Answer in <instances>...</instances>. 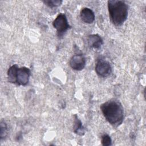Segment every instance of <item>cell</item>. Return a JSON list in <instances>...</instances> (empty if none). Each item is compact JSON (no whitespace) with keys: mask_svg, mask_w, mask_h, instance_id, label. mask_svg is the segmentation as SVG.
I'll return each mask as SVG.
<instances>
[{"mask_svg":"<svg viewBox=\"0 0 146 146\" xmlns=\"http://www.w3.org/2000/svg\"><path fill=\"white\" fill-rule=\"evenodd\" d=\"M100 108L106 120L113 127H117L123 123V107L118 100H108L103 103Z\"/></svg>","mask_w":146,"mask_h":146,"instance_id":"obj_1","label":"cell"},{"mask_svg":"<svg viewBox=\"0 0 146 146\" xmlns=\"http://www.w3.org/2000/svg\"><path fill=\"white\" fill-rule=\"evenodd\" d=\"M109 16L112 23L116 26L122 25L128 15V6L124 1L110 0L107 2Z\"/></svg>","mask_w":146,"mask_h":146,"instance_id":"obj_2","label":"cell"},{"mask_svg":"<svg viewBox=\"0 0 146 146\" xmlns=\"http://www.w3.org/2000/svg\"><path fill=\"white\" fill-rule=\"evenodd\" d=\"M52 26L56 30L59 36L63 35L71 28L64 13H60L57 15L56 18L52 22Z\"/></svg>","mask_w":146,"mask_h":146,"instance_id":"obj_3","label":"cell"},{"mask_svg":"<svg viewBox=\"0 0 146 146\" xmlns=\"http://www.w3.org/2000/svg\"><path fill=\"white\" fill-rule=\"evenodd\" d=\"M95 69L97 75L102 78L108 77L112 72V67L110 62L103 59L97 60Z\"/></svg>","mask_w":146,"mask_h":146,"instance_id":"obj_4","label":"cell"},{"mask_svg":"<svg viewBox=\"0 0 146 146\" xmlns=\"http://www.w3.org/2000/svg\"><path fill=\"white\" fill-rule=\"evenodd\" d=\"M31 75L30 70L26 67H19L16 75L15 84L18 86H26L30 79Z\"/></svg>","mask_w":146,"mask_h":146,"instance_id":"obj_5","label":"cell"},{"mask_svg":"<svg viewBox=\"0 0 146 146\" xmlns=\"http://www.w3.org/2000/svg\"><path fill=\"white\" fill-rule=\"evenodd\" d=\"M69 64L72 69L76 71H81L86 66V59L83 54H76L71 58Z\"/></svg>","mask_w":146,"mask_h":146,"instance_id":"obj_6","label":"cell"},{"mask_svg":"<svg viewBox=\"0 0 146 146\" xmlns=\"http://www.w3.org/2000/svg\"><path fill=\"white\" fill-rule=\"evenodd\" d=\"M81 20L85 23L91 24L95 21V16L94 11L90 8L83 7L80 13Z\"/></svg>","mask_w":146,"mask_h":146,"instance_id":"obj_7","label":"cell"},{"mask_svg":"<svg viewBox=\"0 0 146 146\" xmlns=\"http://www.w3.org/2000/svg\"><path fill=\"white\" fill-rule=\"evenodd\" d=\"M87 43L90 47L98 49L103 44V40L102 37L98 34H91L88 36Z\"/></svg>","mask_w":146,"mask_h":146,"instance_id":"obj_8","label":"cell"},{"mask_svg":"<svg viewBox=\"0 0 146 146\" xmlns=\"http://www.w3.org/2000/svg\"><path fill=\"white\" fill-rule=\"evenodd\" d=\"M73 131L75 133L79 136H83L85 133V128L83 126L81 120L78 118L76 114L74 115V125Z\"/></svg>","mask_w":146,"mask_h":146,"instance_id":"obj_9","label":"cell"},{"mask_svg":"<svg viewBox=\"0 0 146 146\" xmlns=\"http://www.w3.org/2000/svg\"><path fill=\"white\" fill-rule=\"evenodd\" d=\"M18 68L19 67L17 64H13L9 68L7 72V80L9 83L15 84L16 75Z\"/></svg>","mask_w":146,"mask_h":146,"instance_id":"obj_10","label":"cell"},{"mask_svg":"<svg viewBox=\"0 0 146 146\" xmlns=\"http://www.w3.org/2000/svg\"><path fill=\"white\" fill-rule=\"evenodd\" d=\"M0 136H1V140L4 139L8 134V127L7 124L4 120H1V125H0Z\"/></svg>","mask_w":146,"mask_h":146,"instance_id":"obj_11","label":"cell"},{"mask_svg":"<svg viewBox=\"0 0 146 146\" xmlns=\"http://www.w3.org/2000/svg\"><path fill=\"white\" fill-rule=\"evenodd\" d=\"M43 2L48 7L50 8H54L59 6L62 3L61 0H46L43 1Z\"/></svg>","mask_w":146,"mask_h":146,"instance_id":"obj_12","label":"cell"},{"mask_svg":"<svg viewBox=\"0 0 146 146\" xmlns=\"http://www.w3.org/2000/svg\"><path fill=\"white\" fill-rule=\"evenodd\" d=\"M102 144L104 146H110L112 145V139L108 134H104L101 137Z\"/></svg>","mask_w":146,"mask_h":146,"instance_id":"obj_13","label":"cell"}]
</instances>
